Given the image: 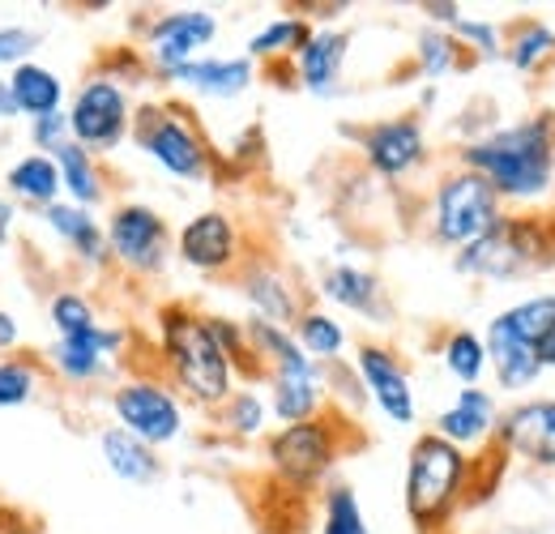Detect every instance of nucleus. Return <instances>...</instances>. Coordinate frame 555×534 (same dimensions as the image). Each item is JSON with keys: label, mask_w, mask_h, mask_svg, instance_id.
<instances>
[{"label": "nucleus", "mask_w": 555, "mask_h": 534, "mask_svg": "<svg viewBox=\"0 0 555 534\" xmlns=\"http://www.w3.org/2000/svg\"><path fill=\"white\" fill-rule=\"evenodd\" d=\"M466 163L483 171L487 180H491V189L513 193V198H530L552 176L547 125H517V129L487 137V141L466 150Z\"/></svg>", "instance_id": "f257e3e1"}, {"label": "nucleus", "mask_w": 555, "mask_h": 534, "mask_svg": "<svg viewBox=\"0 0 555 534\" xmlns=\"http://www.w3.org/2000/svg\"><path fill=\"white\" fill-rule=\"evenodd\" d=\"M167 355L176 364V377L184 381V390L202 402L227 398L231 385V368H227V351L218 342V330L197 321V317H167Z\"/></svg>", "instance_id": "f03ea898"}, {"label": "nucleus", "mask_w": 555, "mask_h": 534, "mask_svg": "<svg viewBox=\"0 0 555 534\" xmlns=\"http://www.w3.org/2000/svg\"><path fill=\"white\" fill-rule=\"evenodd\" d=\"M462 454L444 436H423L411 454V479H406V505L415 522H436L462 483Z\"/></svg>", "instance_id": "7ed1b4c3"}, {"label": "nucleus", "mask_w": 555, "mask_h": 534, "mask_svg": "<svg viewBox=\"0 0 555 534\" xmlns=\"http://www.w3.org/2000/svg\"><path fill=\"white\" fill-rule=\"evenodd\" d=\"M495 227V189L483 176L466 171L440 185L436 198V236L449 244H475Z\"/></svg>", "instance_id": "20e7f679"}, {"label": "nucleus", "mask_w": 555, "mask_h": 534, "mask_svg": "<svg viewBox=\"0 0 555 534\" xmlns=\"http://www.w3.org/2000/svg\"><path fill=\"white\" fill-rule=\"evenodd\" d=\"M253 338L278 359V385H274V406L282 419L291 423H308L312 406H317V372L308 364V355L282 334L270 321H253Z\"/></svg>", "instance_id": "39448f33"}, {"label": "nucleus", "mask_w": 555, "mask_h": 534, "mask_svg": "<svg viewBox=\"0 0 555 534\" xmlns=\"http://www.w3.org/2000/svg\"><path fill=\"white\" fill-rule=\"evenodd\" d=\"M543 253V236L534 223H495L483 240H475L457 266L483 278H513L530 269Z\"/></svg>", "instance_id": "423d86ee"}, {"label": "nucleus", "mask_w": 555, "mask_h": 534, "mask_svg": "<svg viewBox=\"0 0 555 534\" xmlns=\"http://www.w3.org/2000/svg\"><path fill=\"white\" fill-rule=\"evenodd\" d=\"M125 120H129V107H125V94L112 86V81H90L69 112V134L77 137V145H94V150H107L125 137Z\"/></svg>", "instance_id": "0eeeda50"}, {"label": "nucleus", "mask_w": 555, "mask_h": 534, "mask_svg": "<svg viewBox=\"0 0 555 534\" xmlns=\"http://www.w3.org/2000/svg\"><path fill=\"white\" fill-rule=\"evenodd\" d=\"M116 415H120L125 432H133L145 445H163L180 432V406L158 385H125L116 394Z\"/></svg>", "instance_id": "6e6552de"}, {"label": "nucleus", "mask_w": 555, "mask_h": 534, "mask_svg": "<svg viewBox=\"0 0 555 534\" xmlns=\"http://www.w3.org/2000/svg\"><path fill=\"white\" fill-rule=\"evenodd\" d=\"M112 253L120 262L138 269H154L163 262V244H167V227L154 209L145 205H125L116 218H112Z\"/></svg>", "instance_id": "1a4fd4ad"}, {"label": "nucleus", "mask_w": 555, "mask_h": 534, "mask_svg": "<svg viewBox=\"0 0 555 534\" xmlns=\"http://www.w3.org/2000/svg\"><path fill=\"white\" fill-rule=\"evenodd\" d=\"M274 462L291 483H312L330 467V432L321 423H291L274 441Z\"/></svg>", "instance_id": "9d476101"}, {"label": "nucleus", "mask_w": 555, "mask_h": 534, "mask_svg": "<svg viewBox=\"0 0 555 534\" xmlns=\"http://www.w3.org/2000/svg\"><path fill=\"white\" fill-rule=\"evenodd\" d=\"M141 145L171 171V176H184V180H202L206 176V154H202V141L193 137V129L184 120H154L145 134H141Z\"/></svg>", "instance_id": "9b49d317"}, {"label": "nucleus", "mask_w": 555, "mask_h": 534, "mask_svg": "<svg viewBox=\"0 0 555 534\" xmlns=\"http://www.w3.org/2000/svg\"><path fill=\"white\" fill-rule=\"evenodd\" d=\"M359 372H363L372 398L380 402V410H385L393 423H411V419H415L411 381H406V372H402L380 346H363V351H359Z\"/></svg>", "instance_id": "f8f14e48"}, {"label": "nucleus", "mask_w": 555, "mask_h": 534, "mask_svg": "<svg viewBox=\"0 0 555 534\" xmlns=\"http://www.w3.org/2000/svg\"><path fill=\"white\" fill-rule=\"evenodd\" d=\"M150 39H154V56L163 61L167 68H180L193 61V52L197 48H206L209 39H214V17L202 13V9H189V13H167L154 30H150Z\"/></svg>", "instance_id": "ddd939ff"}, {"label": "nucleus", "mask_w": 555, "mask_h": 534, "mask_svg": "<svg viewBox=\"0 0 555 534\" xmlns=\"http://www.w3.org/2000/svg\"><path fill=\"white\" fill-rule=\"evenodd\" d=\"M504 441L530 462L555 467V402H530L504 419Z\"/></svg>", "instance_id": "4468645a"}, {"label": "nucleus", "mask_w": 555, "mask_h": 534, "mask_svg": "<svg viewBox=\"0 0 555 534\" xmlns=\"http://www.w3.org/2000/svg\"><path fill=\"white\" fill-rule=\"evenodd\" d=\"M180 253L197 269L227 266L235 257V231H231L227 214H197L180 236Z\"/></svg>", "instance_id": "2eb2a0df"}, {"label": "nucleus", "mask_w": 555, "mask_h": 534, "mask_svg": "<svg viewBox=\"0 0 555 534\" xmlns=\"http://www.w3.org/2000/svg\"><path fill=\"white\" fill-rule=\"evenodd\" d=\"M487 351H491V359H495V372H500V381H504L508 390H521V385H530V381L543 372V364H539L534 346H530L526 338L513 334V326H508L504 317H495V321H491Z\"/></svg>", "instance_id": "dca6fc26"}, {"label": "nucleus", "mask_w": 555, "mask_h": 534, "mask_svg": "<svg viewBox=\"0 0 555 534\" xmlns=\"http://www.w3.org/2000/svg\"><path fill=\"white\" fill-rule=\"evenodd\" d=\"M418 154H423V137H418L415 120H389V125H380V129L367 134V158L385 176L411 171L418 163Z\"/></svg>", "instance_id": "f3484780"}, {"label": "nucleus", "mask_w": 555, "mask_h": 534, "mask_svg": "<svg viewBox=\"0 0 555 534\" xmlns=\"http://www.w3.org/2000/svg\"><path fill=\"white\" fill-rule=\"evenodd\" d=\"M9 90L17 99V112H26L30 120H43V116H56L61 112V77L43 65H13L9 77Z\"/></svg>", "instance_id": "a211bd4d"}, {"label": "nucleus", "mask_w": 555, "mask_h": 534, "mask_svg": "<svg viewBox=\"0 0 555 534\" xmlns=\"http://www.w3.org/2000/svg\"><path fill=\"white\" fill-rule=\"evenodd\" d=\"M120 346V334L116 330H90V334L81 338H61V346H56V364H61V372L69 377V381H86V377H94L99 368H103V355L107 351H116Z\"/></svg>", "instance_id": "6ab92c4d"}, {"label": "nucleus", "mask_w": 555, "mask_h": 534, "mask_svg": "<svg viewBox=\"0 0 555 534\" xmlns=\"http://www.w3.org/2000/svg\"><path fill=\"white\" fill-rule=\"evenodd\" d=\"M343 56H347V35H312L304 48H299V73H304V86L308 90H330L338 68H343Z\"/></svg>", "instance_id": "aec40b11"}, {"label": "nucleus", "mask_w": 555, "mask_h": 534, "mask_svg": "<svg viewBox=\"0 0 555 534\" xmlns=\"http://www.w3.org/2000/svg\"><path fill=\"white\" fill-rule=\"evenodd\" d=\"M103 458H107V467L116 470L120 479H129V483H150L158 474V462H154L150 445L138 441L133 432H125V428L103 432Z\"/></svg>", "instance_id": "412c9836"}, {"label": "nucleus", "mask_w": 555, "mask_h": 534, "mask_svg": "<svg viewBox=\"0 0 555 534\" xmlns=\"http://www.w3.org/2000/svg\"><path fill=\"white\" fill-rule=\"evenodd\" d=\"M180 81H189V86H197V90H206V94H240L244 86H248V77H253V65L248 61H189V65L171 68Z\"/></svg>", "instance_id": "4be33fe9"}, {"label": "nucleus", "mask_w": 555, "mask_h": 534, "mask_svg": "<svg viewBox=\"0 0 555 534\" xmlns=\"http://www.w3.org/2000/svg\"><path fill=\"white\" fill-rule=\"evenodd\" d=\"M9 189L26 201L56 205V193H61V167H56V158H48V154H30V158L13 163V171H9Z\"/></svg>", "instance_id": "5701e85b"}, {"label": "nucleus", "mask_w": 555, "mask_h": 534, "mask_svg": "<svg viewBox=\"0 0 555 534\" xmlns=\"http://www.w3.org/2000/svg\"><path fill=\"white\" fill-rule=\"evenodd\" d=\"M48 223L69 240L86 262H103V231L94 227V218L77 205H48Z\"/></svg>", "instance_id": "b1692460"}, {"label": "nucleus", "mask_w": 555, "mask_h": 534, "mask_svg": "<svg viewBox=\"0 0 555 534\" xmlns=\"http://www.w3.org/2000/svg\"><path fill=\"white\" fill-rule=\"evenodd\" d=\"M491 423V398L479 390H466L449 415H440V432L444 441H479Z\"/></svg>", "instance_id": "393cba45"}, {"label": "nucleus", "mask_w": 555, "mask_h": 534, "mask_svg": "<svg viewBox=\"0 0 555 534\" xmlns=\"http://www.w3.org/2000/svg\"><path fill=\"white\" fill-rule=\"evenodd\" d=\"M325 295H334L338 304H347L354 313H380V287L363 269H350V266L334 269L325 278Z\"/></svg>", "instance_id": "a878e982"}, {"label": "nucleus", "mask_w": 555, "mask_h": 534, "mask_svg": "<svg viewBox=\"0 0 555 534\" xmlns=\"http://www.w3.org/2000/svg\"><path fill=\"white\" fill-rule=\"evenodd\" d=\"M56 167H61V185H65L81 205H94V201L103 198L99 176H94V163H90V154H86L81 145L65 141V145L56 150Z\"/></svg>", "instance_id": "bb28decb"}, {"label": "nucleus", "mask_w": 555, "mask_h": 534, "mask_svg": "<svg viewBox=\"0 0 555 534\" xmlns=\"http://www.w3.org/2000/svg\"><path fill=\"white\" fill-rule=\"evenodd\" d=\"M504 321L513 326V334L526 338L530 346L539 342V338L547 334L555 326V295H543V300H530V304H521V308H513V313H504Z\"/></svg>", "instance_id": "cd10ccee"}, {"label": "nucleus", "mask_w": 555, "mask_h": 534, "mask_svg": "<svg viewBox=\"0 0 555 534\" xmlns=\"http://www.w3.org/2000/svg\"><path fill=\"white\" fill-rule=\"evenodd\" d=\"M325 534H367L363 513H359V500H354L350 487H334V492H330V505H325Z\"/></svg>", "instance_id": "c85d7f7f"}, {"label": "nucleus", "mask_w": 555, "mask_h": 534, "mask_svg": "<svg viewBox=\"0 0 555 534\" xmlns=\"http://www.w3.org/2000/svg\"><path fill=\"white\" fill-rule=\"evenodd\" d=\"M483 342L475 334H457L449 342V368H453V377L457 381H466V385H475L479 381V372H483Z\"/></svg>", "instance_id": "c756f323"}, {"label": "nucleus", "mask_w": 555, "mask_h": 534, "mask_svg": "<svg viewBox=\"0 0 555 534\" xmlns=\"http://www.w3.org/2000/svg\"><path fill=\"white\" fill-rule=\"evenodd\" d=\"M39 377L30 364L22 359H0V406H22V402L35 394Z\"/></svg>", "instance_id": "7c9ffc66"}, {"label": "nucleus", "mask_w": 555, "mask_h": 534, "mask_svg": "<svg viewBox=\"0 0 555 534\" xmlns=\"http://www.w3.org/2000/svg\"><path fill=\"white\" fill-rule=\"evenodd\" d=\"M52 321H56L61 338H81L94 330V313L81 295H56L52 300Z\"/></svg>", "instance_id": "2f4dec72"}, {"label": "nucleus", "mask_w": 555, "mask_h": 534, "mask_svg": "<svg viewBox=\"0 0 555 534\" xmlns=\"http://www.w3.org/2000/svg\"><path fill=\"white\" fill-rule=\"evenodd\" d=\"M299 338H304V346H308L312 355H325V359L343 351V330H338L330 317H321V313L304 317V326H299Z\"/></svg>", "instance_id": "473e14b6"}, {"label": "nucleus", "mask_w": 555, "mask_h": 534, "mask_svg": "<svg viewBox=\"0 0 555 534\" xmlns=\"http://www.w3.org/2000/svg\"><path fill=\"white\" fill-rule=\"evenodd\" d=\"M248 295H253L257 308L270 317V326H274V321H291V295L282 291L278 278H270V274H266V278H253V282H248Z\"/></svg>", "instance_id": "72a5a7b5"}, {"label": "nucleus", "mask_w": 555, "mask_h": 534, "mask_svg": "<svg viewBox=\"0 0 555 534\" xmlns=\"http://www.w3.org/2000/svg\"><path fill=\"white\" fill-rule=\"evenodd\" d=\"M304 43H308L304 22H274L270 30H261V35L253 39V52L266 56V52H278V48H304Z\"/></svg>", "instance_id": "f704fd0d"}, {"label": "nucleus", "mask_w": 555, "mask_h": 534, "mask_svg": "<svg viewBox=\"0 0 555 534\" xmlns=\"http://www.w3.org/2000/svg\"><path fill=\"white\" fill-rule=\"evenodd\" d=\"M418 56H423V68H427L431 77H440L444 68L453 65V43H449L444 35H423V43H418Z\"/></svg>", "instance_id": "c9c22d12"}, {"label": "nucleus", "mask_w": 555, "mask_h": 534, "mask_svg": "<svg viewBox=\"0 0 555 534\" xmlns=\"http://www.w3.org/2000/svg\"><path fill=\"white\" fill-rule=\"evenodd\" d=\"M35 48H39V39H35L30 30H22V26L0 30V65H13V61H22V56L35 52Z\"/></svg>", "instance_id": "e433bc0d"}, {"label": "nucleus", "mask_w": 555, "mask_h": 534, "mask_svg": "<svg viewBox=\"0 0 555 534\" xmlns=\"http://www.w3.org/2000/svg\"><path fill=\"white\" fill-rule=\"evenodd\" d=\"M547 48H552V30H530V35H521V43L513 48V65L530 68Z\"/></svg>", "instance_id": "4c0bfd02"}, {"label": "nucleus", "mask_w": 555, "mask_h": 534, "mask_svg": "<svg viewBox=\"0 0 555 534\" xmlns=\"http://www.w3.org/2000/svg\"><path fill=\"white\" fill-rule=\"evenodd\" d=\"M231 428H240V432H257L261 428V402L253 394H240L231 402Z\"/></svg>", "instance_id": "58836bf2"}, {"label": "nucleus", "mask_w": 555, "mask_h": 534, "mask_svg": "<svg viewBox=\"0 0 555 534\" xmlns=\"http://www.w3.org/2000/svg\"><path fill=\"white\" fill-rule=\"evenodd\" d=\"M65 129H69V116H43V120H35V141L39 145H52V150H61L65 145Z\"/></svg>", "instance_id": "ea45409f"}, {"label": "nucleus", "mask_w": 555, "mask_h": 534, "mask_svg": "<svg viewBox=\"0 0 555 534\" xmlns=\"http://www.w3.org/2000/svg\"><path fill=\"white\" fill-rule=\"evenodd\" d=\"M457 30H462V35H470V39H479V48H483V52H495V30H491V26H475V22H457Z\"/></svg>", "instance_id": "a19ab883"}, {"label": "nucleus", "mask_w": 555, "mask_h": 534, "mask_svg": "<svg viewBox=\"0 0 555 534\" xmlns=\"http://www.w3.org/2000/svg\"><path fill=\"white\" fill-rule=\"evenodd\" d=\"M534 355H539V364H543V368H547V364L555 368V326L534 342Z\"/></svg>", "instance_id": "79ce46f5"}, {"label": "nucleus", "mask_w": 555, "mask_h": 534, "mask_svg": "<svg viewBox=\"0 0 555 534\" xmlns=\"http://www.w3.org/2000/svg\"><path fill=\"white\" fill-rule=\"evenodd\" d=\"M9 116H17V99H13L9 81H0V120H9Z\"/></svg>", "instance_id": "37998d69"}, {"label": "nucleus", "mask_w": 555, "mask_h": 534, "mask_svg": "<svg viewBox=\"0 0 555 534\" xmlns=\"http://www.w3.org/2000/svg\"><path fill=\"white\" fill-rule=\"evenodd\" d=\"M13 342H17V321L0 313V346H13Z\"/></svg>", "instance_id": "c03bdc74"}, {"label": "nucleus", "mask_w": 555, "mask_h": 534, "mask_svg": "<svg viewBox=\"0 0 555 534\" xmlns=\"http://www.w3.org/2000/svg\"><path fill=\"white\" fill-rule=\"evenodd\" d=\"M9 223H13V205H9V201H0V244L9 240Z\"/></svg>", "instance_id": "a18cd8bd"}]
</instances>
